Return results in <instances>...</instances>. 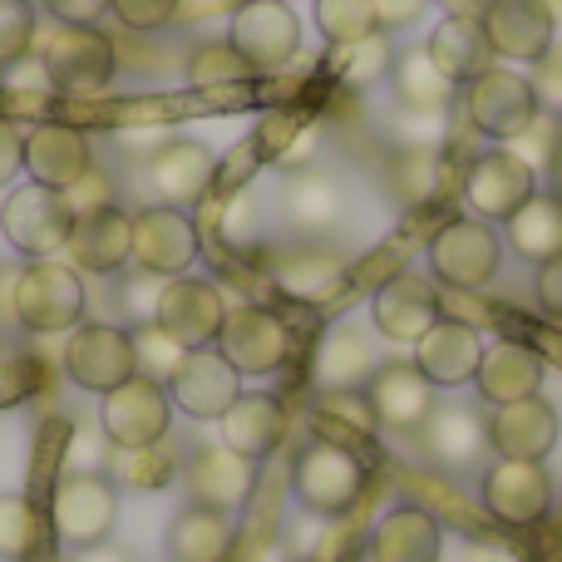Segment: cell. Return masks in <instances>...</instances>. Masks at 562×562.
<instances>
[{"instance_id": "38", "label": "cell", "mask_w": 562, "mask_h": 562, "mask_svg": "<svg viewBox=\"0 0 562 562\" xmlns=\"http://www.w3.org/2000/svg\"><path fill=\"white\" fill-rule=\"evenodd\" d=\"M330 69H336L346 85L366 89V85H375V79H390V69H395V45L375 30V35L356 40V45H336Z\"/></svg>"}, {"instance_id": "34", "label": "cell", "mask_w": 562, "mask_h": 562, "mask_svg": "<svg viewBox=\"0 0 562 562\" xmlns=\"http://www.w3.org/2000/svg\"><path fill=\"white\" fill-rule=\"evenodd\" d=\"M504 237L524 262L543 267L562 257V198L553 193H533L514 217L504 223Z\"/></svg>"}, {"instance_id": "33", "label": "cell", "mask_w": 562, "mask_h": 562, "mask_svg": "<svg viewBox=\"0 0 562 562\" xmlns=\"http://www.w3.org/2000/svg\"><path fill=\"white\" fill-rule=\"evenodd\" d=\"M277 291L301 306H326L350 286V267L336 252H291L277 262Z\"/></svg>"}, {"instance_id": "9", "label": "cell", "mask_w": 562, "mask_h": 562, "mask_svg": "<svg viewBox=\"0 0 562 562\" xmlns=\"http://www.w3.org/2000/svg\"><path fill=\"white\" fill-rule=\"evenodd\" d=\"M65 375L89 395H109L124 380H134V336L109 321H85L65 340Z\"/></svg>"}, {"instance_id": "26", "label": "cell", "mask_w": 562, "mask_h": 562, "mask_svg": "<svg viewBox=\"0 0 562 562\" xmlns=\"http://www.w3.org/2000/svg\"><path fill=\"white\" fill-rule=\"evenodd\" d=\"M439 553H445V528L419 504H395L370 528V562H439Z\"/></svg>"}, {"instance_id": "31", "label": "cell", "mask_w": 562, "mask_h": 562, "mask_svg": "<svg viewBox=\"0 0 562 562\" xmlns=\"http://www.w3.org/2000/svg\"><path fill=\"white\" fill-rule=\"evenodd\" d=\"M425 55L435 59V69L449 79V85H469V79H479L488 69V35L484 25H479L474 15H445L435 25V35H429Z\"/></svg>"}, {"instance_id": "20", "label": "cell", "mask_w": 562, "mask_h": 562, "mask_svg": "<svg viewBox=\"0 0 562 562\" xmlns=\"http://www.w3.org/2000/svg\"><path fill=\"white\" fill-rule=\"evenodd\" d=\"M558 429H562L558 409L543 395H528V400H514V405H498L488 415V449L498 459H533V464H543L558 449Z\"/></svg>"}, {"instance_id": "21", "label": "cell", "mask_w": 562, "mask_h": 562, "mask_svg": "<svg viewBox=\"0 0 562 562\" xmlns=\"http://www.w3.org/2000/svg\"><path fill=\"white\" fill-rule=\"evenodd\" d=\"M65 257H69V267H79V272H99V277L124 272L128 257H134V217H128L119 203L75 217V233H69Z\"/></svg>"}, {"instance_id": "40", "label": "cell", "mask_w": 562, "mask_h": 562, "mask_svg": "<svg viewBox=\"0 0 562 562\" xmlns=\"http://www.w3.org/2000/svg\"><path fill=\"white\" fill-rule=\"evenodd\" d=\"M128 336H134V370H138V375H144V380H158V385H168V380H173V370L183 366L188 350L178 346L168 330H158L154 321L134 326Z\"/></svg>"}, {"instance_id": "53", "label": "cell", "mask_w": 562, "mask_h": 562, "mask_svg": "<svg viewBox=\"0 0 562 562\" xmlns=\"http://www.w3.org/2000/svg\"><path fill=\"white\" fill-rule=\"evenodd\" d=\"M25 173V134L10 119H0V188Z\"/></svg>"}, {"instance_id": "18", "label": "cell", "mask_w": 562, "mask_h": 562, "mask_svg": "<svg viewBox=\"0 0 562 562\" xmlns=\"http://www.w3.org/2000/svg\"><path fill=\"white\" fill-rule=\"evenodd\" d=\"M366 400L370 415H375L380 429H395V435H409L429 419L435 409V385L415 370V360H385L375 366V375L366 380Z\"/></svg>"}, {"instance_id": "3", "label": "cell", "mask_w": 562, "mask_h": 562, "mask_svg": "<svg viewBox=\"0 0 562 562\" xmlns=\"http://www.w3.org/2000/svg\"><path fill=\"white\" fill-rule=\"evenodd\" d=\"M49 528H55L59 543L94 548L109 543L119 524V488L109 474H59V484L49 488Z\"/></svg>"}, {"instance_id": "13", "label": "cell", "mask_w": 562, "mask_h": 562, "mask_svg": "<svg viewBox=\"0 0 562 562\" xmlns=\"http://www.w3.org/2000/svg\"><path fill=\"white\" fill-rule=\"evenodd\" d=\"M128 262L148 277H183L198 262V227L183 207H144L134 213V257Z\"/></svg>"}, {"instance_id": "46", "label": "cell", "mask_w": 562, "mask_h": 562, "mask_svg": "<svg viewBox=\"0 0 562 562\" xmlns=\"http://www.w3.org/2000/svg\"><path fill=\"white\" fill-rule=\"evenodd\" d=\"M109 10L119 15V25L148 35V30H164L178 15V0H109Z\"/></svg>"}, {"instance_id": "7", "label": "cell", "mask_w": 562, "mask_h": 562, "mask_svg": "<svg viewBox=\"0 0 562 562\" xmlns=\"http://www.w3.org/2000/svg\"><path fill=\"white\" fill-rule=\"evenodd\" d=\"M464 104H469V119H474L479 134L498 138V144H514V138L528 134V124L543 114L528 75H514V69H504V65H488L479 79H469Z\"/></svg>"}, {"instance_id": "54", "label": "cell", "mask_w": 562, "mask_h": 562, "mask_svg": "<svg viewBox=\"0 0 562 562\" xmlns=\"http://www.w3.org/2000/svg\"><path fill=\"white\" fill-rule=\"evenodd\" d=\"M429 0H370L375 10V30H400V25H415L425 15Z\"/></svg>"}, {"instance_id": "1", "label": "cell", "mask_w": 562, "mask_h": 562, "mask_svg": "<svg viewBox=\"0 0 562 562\" xmlns=\"http://www.w3.org/2000/svg\"><path fill=\"white\" fill-rule=\"evenodd\" d=\"M85 281L79 267L59 262V257H40L25 262L10 286V311L25 330L35 336H69L75 326H85Z\"/></svg>"}, {"instance_id": "47", "label": "cell", "mask_w": 562, "mask_h": 562, "mask_svg": "<svg viewBox=\"0 0 562 562\" xmlns=\"http://www.w3.org/2000/svg\"><path fill=\"white\" fill-rule=\"evenodd\" d=\"M528 85H533L543 114H562V40L548 45L543 59H533V79H528Z\"/></svg>"}, {"instance_id": "45", "label": "cell", "mask_w": 562, "mask_h": 562, "mask_svg": "<svg viewBox=\"0 0 562 562\" xmlns=\"http://www.w3.org/2000/svg\"><path fill=\"white\" fill-rule=\"evenodd\" d=\"M395 134L415 158H429V154H439V144H445L449 128H445V114H415V109H405L400 124H395Z\"/></svg>"}, {"instance_id": "55", "label": "cell", "mask_w": 562, "mask_h": 562, "mask_svg": "<svg viewBox=\"0 0 562 562\" xmlns=\"http://www.w3.org/2000/svg\"><path fill=\"white\" fill-rule=\"evenodd\" d=\"M45 10L59 20V25H94L109 10V0H45Z\"/></svg>"}, {"instance_id": "19", "label": "cell", "mask_w": 562, "mask_h": 562, "mask_svg": "<svg viewBox=\"0 0 562 562\" xmlns=\"http://www.w3.org/2000/svg\"><path fill=\"white\" fill-rule=\"evenodd\" d=\"M479 25L488 35V49L504 59H518V65L543 59L548 45L558 40V25L543 0H488Z\"/></svg>"}, {"instance_id": "29", "label": "cell", "mask_w": 562, "mask_h": 562, "mask_svg": "<svg viewBox=\"0 0 562 562\" xmlns=\"http://www.w3.org/2000/svg\"><path fill=\"white\" fill-rule=\"evenodd\" d=\"M375 340L366 326L340 321L321 336L316 346V385L321 390H366V380L375 375Z\"/></svg>"}, {"instance_id": "48", "label": "cell", "mask_w": 562, "mask_h": 562, "mask_svg": "<svg viewBox=\"0 0 562 562\" xmlns=\"http://www.w3.org/2000/svg\"><path fill=\"white\" fill-rule=\"evenodd\" d=\"M109 439H104V429H75V439H69V459H65V474H104V464H109Z\"/></svg>"}, {"instance_id": "28", "label": "cell", "mask_w": 562, "mask_h": 562, "mask_svg": "<svg viewBox=\"0 0 562 562\" xmlns=\"http://www.w3.org/2000/svg\"><path fill=\"white\" fill-rule=\"evenodd\" d=\"M217 425H223V445L233 449V454L262 464L267 454L281 449V439H286V405H281L277 395H247L243 390Z\"/></svg>"}, {"instance_id": "16", "label": "cell", "mask_w": 562, "mask_h": 562, "mask_svg": "<svg viewBox=\"0 0 562 562\" xmlns=\"http://www.w3.org/2000/svg\"><path fill=\"white\" fill-rule=\"evenodd\" d=\"M533 193H538V173L528 164H518L508 148L484 154V158L469 164L464 198H469V207L479 213V223H488V227L508 223V217H514Z\"/></svg>"}, {"instance_id": "22", "label": "cell", "mask_w": 562, "mask_h": 562, "mask_svg": "<svg viewBox=\"0 0 562 562\" xmlns=\"http://www.w3.org/2000/svg\"><path fill=\"white\" fill-rule=\"evenodd\" d=\"M479 356H484V340L469 321H454V316H439L425 336L415 340V370L429 380L435 390H454V385H469L479 370Z\"/></svg>"}, {"instance_id": "52", "label": "cell", "mask_w": 562, "mask_h": 562, "mask_svg": "<svg viewBox=\"0 0 562 562\" xmlns=\"http://www.w3.org/2000/svg\"><path fill=\"white\" fill-rule=\"evenodd\" d=\"M316 148H321V124H306L296 138H286V148L277 154V168H286V173H306V168L316 164Z\"/></svg>"}, {"instance_id": "51", "label": "cell", "mask_w": 562, "mask_h": 562, "mask_svg": "<svg viewBox=\"0 0 562 562\" xmlns=\"http://www.w3.org/2000/svg\"><path fill=\"white\" fill-rule=\"evenodd\" d=\"M158 296H164V277H148V272H134L124 281V306H128V316L144 326V321H154V311H158Z\"/></svg>"}, {"instance_id": "2", "label": "cell", "mask_w": 562, "mask_h": 562, "mask_svg": "<svg viewBox=\"0 0 562 562\" xmlns=\"http://www.w3.org/2000/svg\"><path fill=\"white\" fill-rule=\"evenodd\" d=\"M291 494L316 518H346L366 494V464L336 439H316V445H306L296 454Z\"/></svg>"}, {"instance_id": "50", "label": "cell", "mask_w": 562, "mask_h": 562, "mask_svg": "<svg viewBox=\"0 0 562 562\" xmlns=\"http://www.w3.org/2000/svg\"><path fill=\"white\" fill-rule=\"evenodd\" d=\"M35 375L40 370L30 366V360H20V356H0V409H10V405H20V400L35 390Z\"/></svg>"}, {"instance_id": "8", "label": "cell", "mask_w": 562, "mask_h": 562, "mask_svg": "<svg viewBox=\"0 0 562 562\" xmlns=\"http://www.w3.org/2000/svg\"><path fill=\"white\" fill-rule=\"evenodd\" d=\"M227 45L247 59L252 75H272V69L291 65L301 49V20L286 0H247L233 10L227 25Z\"/></svg>"}, {"instance_id": "44", "label": "cell", "mask_w": 562, "mask_h": 562, "mask_svg": "<svg viewBox=\"0 0 562 562\" xmlns=\"http://www.w3.org/2000/svg\"><path fill=\"white\" fill-rule=\"evenodd\" d=\"M508 154H514L518 164H528L533 173L553 168V158H558V124L548 114H538L533 124H528V134H518L514 144H508Z\"/></svg>"}, {"instance_id": "4", "label": "cell", "mask_w": 562, "mask_h": 562, "mask_svg": "<svg viewBox=\"0 0 562 562\" xmlns=\"http://www.w3.org/2000/svg\"><path fill=\"white\" fill-rule=\"evenodd\" d=\"M429 272L449 291H484L498 277L504 262V237L479 217H449L435 237H429Z\"/></svg>"}, {"instance_id": "41", "label": "cell", "mask_w": 562, "mask_h": 562, "mask_svg": "<svg viewBox=\"0 0 562 562\" xmlns=\"http://www.w3.org/2000/svg\"><path fill=\"white\" fill-rule=\"evenodd\" d=\"M316 25L326 45H356V40L375 35V10L370 0H316Z\"/></svg>"}, {"instance_id": "36", "label": "cell", "mask_w": 562, "mask_h": 562, "mask_svg": "<svg viewBox=\"0 0 562 562\" xmlns=\"http://www.w3.org/2000/svg\"><path fill=\"white\" fill-rule=\"evenodd\" d=\"M390 85H395L400 109H415V114H445L454 104V85L435 69V59L425 49H409V55H395V69H390Z\"/></svg>"}, {"instance_id": "58", "label": "cell", "mask_w": 562, "mask_h": 562, "mask_svg": "<svg viewBox=\"0 0 562 562\" xmlns=\"http://www.w3.org/2000/svg\"><path fill=\"white\" fill-rule=\"evenodd\" d=\"M75 562H134V558L119 553V548H109V543H94V548H79Z\"/></svg>"}, {"instance_id": "59", "label": "cell", "mask_w": 562, "mask_h": 562, "mask_svg": "<svg viewBox=\"0 0 562 562\" xmlns=\"http://www.w3.org/2000/svg\"><path fill=\"white\" fill-rule=\"evenodd\" d=\"M548 15H553V25H562V0H543Z\"/></svg>"}, {"instance_id": "23", "label": "cell", "mask_w": 562, "mask_h": 562, "mask_svg": "<svg viewBox=\"0 0 562 562\" xmlns=\"http://www.w3.org/2000/svg\"><path fill=\"white\" fill-rule=\"evenodd\" d=\"M94 168V154H89V138L79 134L75 124H35L25 134V173L30 183L40 188H75L79 178Z\"/></svg>"}, {"instance_id": "35", "label": "cell", "mask_w": 562, "mask_h": 562, "mask_svg": "<svg viewBox=\"0 0 562 562\" xmlns=\"http://www.w3.org/2000/svg\"><path fill=\"white\" fill-rule=\"evenodd\" d=\"M55 528L49 514L25 494H0V562H45Z\"/></svg>"}, {"instance_id": "6", "label": "cell", "mask_w": 562, "mask_h": 562, "mask_svg": "<svg viewBox=\"0 0 562 562\" xmlns=\"http://www.w3.org/2000/svg\"><path fill=\"white\" fill-rule=\"evenodd\" d=\"M99 429L114 449H154L168 439L173 429V400H168V385L158 380H124L119 390L104 395V409H99Z\"/></svg>"}, {"instance_id": "43", "label": "cell", "mask_w": 562, "mask_h": 562, "mask_svg": "<svg viewBox=\"0 0 562 562\" xmlns=\"http://www.w3.org/2000/svg\"><path fill=\"white\" fill-rule=\"evenodd\" d=\"M40 35V20L30 0H0V65H15L30 55Z\"/></svg>"}, {"instance_id": "15", "label": "cell", "mask_w": 562, "mask_h": 562, "mask_svg": "<svg viewBox=\"0 0 562 562\" xmlns=\"http://www.w3.org/2000/svg\"><path fill=\"white\" fill-rule=\"evenodd\" d=\"M237 395H243V375H237L233 360H227L217 346L188 350L183 366H178L173 380H168L173 409H183V415H193V419H223Z\"/></svg>"}, {"instance_id": "39", "label": "cell", "mask_w": 562, "mask_h": 562, "mask_svg": "<svg viewBox=\"0 0 562 562\" xmlns=\"http://www.w3.org/2000/svg\"><path fill=\"white\" fill-rule=\"evenodd\" d=\"M109 479L114 488H164L173 479V459L164 449H109Z\"/></svg>"}, {"instance_id": "24", "label": "cell", "mask_w": 562, "mask_h": 562, "mask_svg": "<svg viewBox=\"0 0 562 562\" xmlns=\"http://www.w3.org/2000/svg\"><path fill=\"white\" fill-rule=\"evenodd\" d=\"M543 356L524 340H494L484 346L479 356V370H474V390L484 405H514V400H528L543 390Z\"/></svg>"}, {"instance_id": "10", "label": "cell", "mask_w": 562, "mask_h": 562, "mask_svg": "<svg viewBox=\"0 0 562 562\" xmlns=\"http://www.w3.org/2000/svg\"><path fill=\"white\" fill-rule=\"evenodd\" d=\"M40 65H45L49 85L65 94H99L114 79L119 55L114 40L99 35L94 25H59L40 49Z\"/></svg>"}, {"instance_id": "14", "label": "cell", "mask_w": 562, "mask_h": 562, "mask_svg": "<svg viewBox=\"0 0 562 562\" xmlns=\"http://www.w3.org/2000/svg\"><path fill=\"white\" fill-rule=\"evenodd\" d=\"M484 508L508 528H533L553 508V479L533 459H494L484 474Z\"/></svg>"}, {"instance_id": "5", "label": "cell", "mask_w": 562, "mask_h": 562, "mask_svg": "<svg viewBox=\"0 0 562 562\" xmlns=\"http://www.w3.org/2000/svg\"><path fill=\"white\" fill-rule=\"evenodd\" d=\"M0 233H5V243L15 247V252H25L30 262H40V257H59L69 247L75 213L65 207V193L25 183L0 203Z\"/></svg>"}, {"instance_id": "11", "label": "cell", "mask_w": 562, "mask_h": 562, "mask_svg": "<svg viewBox=\"0 0 562 562\" xmlns=\"http://www.w3.org/2000/svg\"><path fill=\"white\" fill-rule=\"evenodd\" d=\"M223 321H227V301H223V291H217L213 281H203V277H168L164 281L154 326L168 330L183 350L217 346Z\"/></svg>"}, {"instance_id": "30", "label": "cell", "mask_w": 562, "mask_h": 562, "mask_svg": "<svg viewBox=\"0 0 562 562\" xmlns=\"http://www.w3.org/2000/svg\"><path fill=\"white\" fill-rule=\"evenodd\" d=\"M419 435H425V449L435 464L464 469L488 449V419L469 405H435L429 419L419 425Z\"/></svg>"}, {"instance_id": "57", "label": "cell", "mask_w": 562, "mask_h": 562, "mask_svg": "<svg viewBox=\"0 0 562 562\" xmlns=\"http://www.w3.org/2000/svg\"><path fill=\"white\" fill-rule=\"evenodd\" d=\"M464 562H518V553L514 548H504V543H469Z\"/></svg>"}, {"instance_id": "27", "label": "cell", "mask_w": 562, "mask_h": 562, "mask_svg": "<svg viewBox=\"0 0 562 562\" xmlns=\"http://www.w3.org/2000/svg\"><path fill=\"white\" fill-rule=\"evenodd\" d=\"M252 488H257V464L243 454H233L227 445L198 449L193 464H188V494H193V504L237 514V508L252 498Z\"/></svg>"}, {"instance_id": "49", "label": "cell", "mask_w": 562, "mask_h": 562, "mask_svg": "<svg viewBox=\"0 0 562 562\" xmlns=\"http://www.w3.org/2000/svg\"><path fill=\"white\" fill-rule=\"evenodd\" d=\"M114 203V193H109V178L99 173V168H89L85 178H79L75 188H65V207L75 217H85V213H94V207H109Z\"/></svg>"}, {"instance_id": "37", "label": "cell", "mask_w": 562, "mask_h": 562, "mask_svg": "<svg viewBox=\"0 0 562 562\" xmlns=\"http://www.w3.org/2000/svg\"><path fill=\"white\" fill-rule=\"evenodd\" d=\"M340 213H346V198H340V183L326 173H316V168H306V173H291L286 183V217L296 227H330L340 223Z\"/></svg>"}, {"instance_id": "17", "label": "cell", "mask_w": 562, "mask_h": 562, "mask_svg": "<svg viewBox=\"0 0 562 562\" xmlns=\"http://www.w3.org/2000/svg\"><path fill=\"white\" fill-rule=\"evenodd\" d=\"M445 316V301H439V286L429 277L415 272H395L385 286L370 301V321L385 340H400V346H415L435 321Z\"/></svg>"}, {"instance_id": "25", "label": "cell", "mask_w": 562, "mask_h": 562, "mask_svg": "<svg viewBox=\"0 0 562 562\" xmlns=\"http://www.w3.org/2000/svg\"><path fill=\"white\" fill-rule=\"evenodd\" d=\"M217 173V158L213 148H203L198 138H168L148 154V188L164 198L168 207H183L198 203V198L213 188Z\"/></svg>"}, {"instance_id": "32", "label": "cell", "mask_w": 562, "mask_h": 562, "mask_svg": "<svg viewBox=\"0 0 562 562\" xmlns=\"http://www.w3.org/2000/svg\"><path fill=\"white\" fill-rule=\"evenodd\" d=\"M168 562H223L233 553V514L207 504H188L168 524Z\"/></svg>"}, {"instance_id": "56", "label": "cell", "mask_w": 562, "mask_h": 562, "mask_svg": "<svg viewBox=\"0 0 562 562\" xmlns=\"http://www.w3.org/2000/svg\"><path fill=\"white\" fill-rule=\"evenodd\" d=\"M538 306L548 311V316L562 321V257H553V262L538 267Z\"/></svg>"}, {"instance_id": "42", "label": "cell", "mask_w": 562, "mask_h": 562, "mask_svg": "<svg viewBox=\"0 0 562 562\" xmlns=\"http://www.w3.org/2000/svg\"><path fill=\"white\" fill-rule=\"evenodd\" d=\"M188 79H193V89H237L252 79V69H247V59L223 40V45H203L188 59Z\"/></svg>"}, {"instance_id": "12", "label": "cell", "mask_w": 562, "mask_h": 562, "mask_svg": "<svg viewBox=\"0 0 562 562\" xmlns=\"http://www.w3.org/2000/svg\"><path fill=\"white\" fill-rule=\"evenodd\" d=\"M217 350L233 360L237 375H277L291 360V330L277 311L237 306L227 311L223 330H217Z\"/></svg>"}]
</instances>
